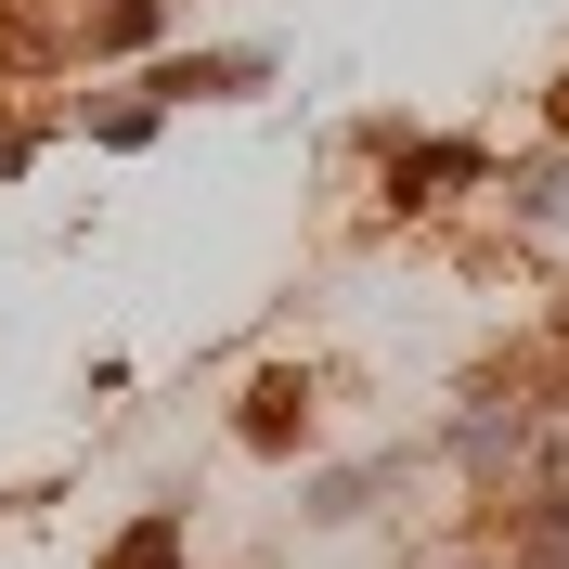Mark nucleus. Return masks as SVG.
Instances as JSON below:
<instances>
[{
	"label": "nucleus",
	"mask_w": 569,
	"mask_h": 569,
	"mask_svg": "<svg viewBox=\"0 0 569 569\" xmlns=\"http://www.w3.org/2000/svg\"><path fill=\"white\" fill-rule=\"evenodd\" d=\"M298 427H311V389H298V376H259V389H247V440H259V453H284Z\"/></svg>",
	"instance_id": "obj_1"
},
{
	"label": "nucleus",
	"mask_w": 569,
	"mask_h": 569,
	"mask_svg": "<svg viewBox=\"0 0 569 569\" xmlns=\"http://www.w3.org/2000/svg\"><path fill=\"white\" fill-rule=\"evenodd\" d=\"M518 220H569V156H543V169H518Z\"/></svg>",
	"instance_id": "obj_4"
},
{
	"label": "nucleus",
	"mask_w": 569,
	"mask_h": 569,
	"mask_svg": "<svg viewBox=\"0 0 569 569\" xmlns=\"http://www.w3.org/2000/svg\"><path fill=\"white\" fill-rule=\"evenodd\" d=\"M247 78H272V52H194V66H169L156 91L181 104V91H247Z\"/></svg>",
	"instance_id": "obj_2"
},
{
	"label": "nucleus",
	"mask_w": 569,
	"mask_h": 569,
	"mask_svg": "<svg viewBox=\"0 0 569 569\" xmlns=\"http://www.w3.org/2000/svg\"><path fill=\"white\" fill-rule=\"evenodd\" d=\"M104 569H181V518H142V531L130 543H117V557Z\"/></svg>",
	"instance_id": "obj_5"
},
{
	"label": "nucleus",
	"mask_w": 569,
	"mask_h": 569,
	"mask_svg": "<svg viewBox=\"0 0 569 569\" xmlns=\"http://www.w3.org/2000/svg\"><path fill=\"white\" fill-rule=\"evenodd\" d=\"M156 39V0H91V52H142Z\"/></svg>",
	"instance_id": "obj_3"
}]
</instances>
